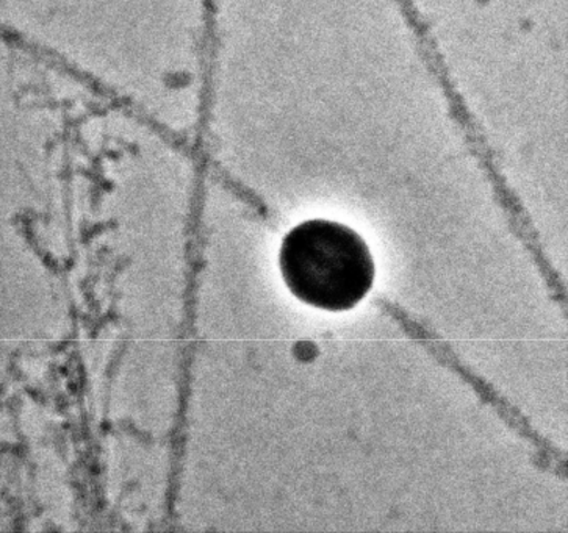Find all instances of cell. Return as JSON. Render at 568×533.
I'll return each instance as SVG.
<instances>
[{
  "label": "cell",
  "instance_id": "1",
  "mask_svg": "<svg viewBox=\"0 0 568 533\" xmlns=\"http://www.w3.org/2000/svg\"><path fill=\"white\" fill-rule=\"evenodd\" d=\"M280 266L293 296L329 311L357 306L375 280L364 239L333 221H306L292 228L282 242Z\"/></svg>",
  "mask_w": 568,
  "mask_h": 533
}]
</instances>
